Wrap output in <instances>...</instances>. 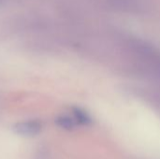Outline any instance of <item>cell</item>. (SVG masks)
<instances>
[{
	"label": "cell",
	"mask_w": 160,
	"mask_h": 159,
	"mask_svg": "<svg viewBox=\"0 0 160 159\" xmlns=\"http://www.w3.org/2000/svg\"><path fill=\"white\" fill-rule=\"evenodd\" d=\"M41 124L37 120L23 121L17 123L13 127V131L22 137H34L40 133Z\"/></svg>",
	"instance_id": "6da1fadb"
},
{
	"label": "cell",
	"mask_w": 160,
	"mask_h": 159,
	"mask_svg": "<svg viewBox=\"0 0 160 159\" xmlns=\"http://www.w3.org/2000/svg\"><path fill=\"white\" fill-rule=\"evenodd\" d=\"M55 124L63 129L71 130L76 126V121L74 118L68 115H60L55 119Z\"/></svg>",
	"instance_id": "7a4b0ae2"
},
{
	"label": "cell",
	"mask_w": 160,
	"mask_h": 159,
	"mask_svg": "<svg viewBox=\"0 0 160 159\" xmlns=\"http://www.w3.org/2000/svg\"><path fill=\"white\" fill-rule=\"evenodd\" d=\"M72 112H73V118L75 119L77 124H80V125H89V124L92 123L91 117L82 109L74 108Z\"/></svg>",
	"instance_id": "3957f363"
},
{
	"label": "cell",
	"mask_w": 160,
	"mask_h": 159,
	"mask_svg": "<svg viewBox=\"0 0 160 159\" xmlns=\"http://www.w3.org/2000/svg\"><path fill=\"white\" fill-rule=\"evenodd\" d=\"M5 2V0H0V5L2 4V3H4Z\"/></svg>",
	"instance_id": "277c9868"
}]
</instances>
